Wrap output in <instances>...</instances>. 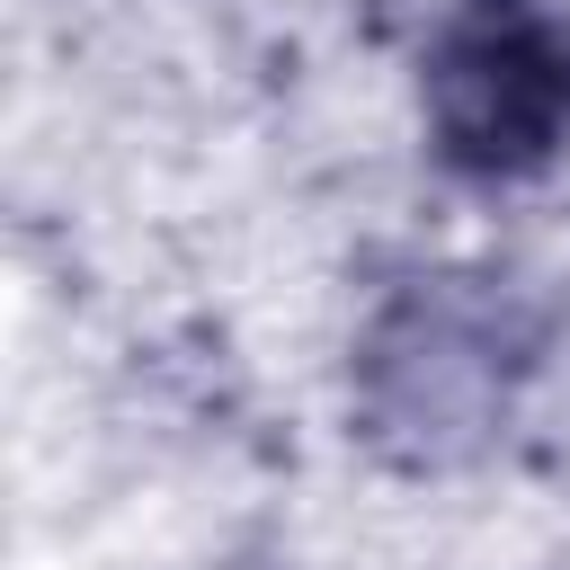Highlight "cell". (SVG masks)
Here are the masks:
<instances>
[{"label": "cell", "instance_id": "obj_1", "mask_svg": "<svg viewBox=\"0 0 570 570\" xmlns=\"http://www.w3.org/2000/svg\"><path fill=\"white\" fill-rule=\"evenodd\" d=\"M419 98L445 169H552L570 142V0H454L428 36Z\"/></svg>", "mask_w": 570, "mask_h": 570}]
</instances>
